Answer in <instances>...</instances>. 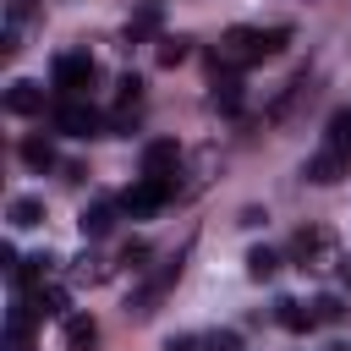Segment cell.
Here are the masks:
<instances>
[{
	"label": "cell",
	"instance_id": "obj_14",
	"mask_svg": "<svg viewBox=\"0 0 351 351\" xmlns=\"http://www.w3.org/2000/svg\"><path fill=\"white\" fill-rule=\"evenodd\" d=\"M99 346V318L93 313H71L66 318V351H93Z\"/></svg>",
	"mask_w": 351,
	"mask_h": 351
},
{
	"label": "cell",
	"instance_id": "obj_5",
	"mask_svg": "<svg viewBox=\"0 0 351 351\" xmlns=\"http://www.w3.org/2000/svg\"><path fill=\"white\" fill-rule=\"evenodd\" d=\"M176 197V186L170 181H154V176H137L126 192H121V208L132 214V219H148V214H159L165 203Z\"/></svg>",
	"mask_w": 351,
	"mask_h": 351
},
{
	"label": "cell",
	"instance_id": "obj_26",
	"mask_svg": "<svg viewBox=\"0 0 351 351\" xmlns=\"http://www.w3.org/2000/svg\"><path fill=\"white\" fill-rule=\"evenodd\" d=\"M291 44V27H263V55H280Z\"/></svg>",
	"mask_w": 351,
	"mask_h": 351
},
{
	"label": "cell",
	"instance_id": "obj_10",
	"mask_svg": "<svg viewBox=\"0 0 351 351\" xmlns=\"http://www.w3.org/2000/svg\"><path fill=\"white\" fill-rule=\"evenodd\" d=\"M208 104H214L219 115H236V110H241V71H225V66H214V82H208Z\"/></svg>",
	"mask_w": 351,
	"mask_h": 351
},
{
	"label": "cell",
	"instance_id": "obj_18",
	"mask_svg": "<svg viewBox=\"0 0 351 351\" xmlns=\"http://www.w3.org/2000/svg\"><path fill=\"white\" fill-rule=\"evenodd\" d=\"M247 274H252L258 285H269V280L280 274V252H274V247H252V252H247Z\"/></svg>",
	"mask_w": 351,
	"mask_h": 351
},
{
	"label": "cell",
	"instance_id": "obj_27",
	"mask_svg": "<svg viewBox=\"0 0 351 351\" xmlns=\"http://www.w3.org/2000/svg\"><path fill=\"white\" fill-rule=\"evenodd\" d=\"M165 351H203V335H170Z\"/></svg>",
	"mask_w": 351,
	"mask_h": 351
},
{
	"label": "cell",
	"instance_id": "obj_23",
	"mask_svg": "<svg viewBox=\"0 0 351 351\" xmlns=\"http://www.w3.org/2000/svg\"><path fill=\"white\" fill-rule=\"evenodd\" d=\"M115 99H121V104H143V77H137V71H126V77L115 82Z\"/></svg>",
	"mask_w": 351,
	"mask_h": 351
},
{
	"label": "cell",
	"instance_id": "obj_17",
	"mask_svg": "<svg viewBox=\"0 0 351 351\" xmlns=\"http://www.w3.org/2000/svg\"><path fill=\"white\" fill-rule=\"evenodd\" d=\"M5 219H11L16 230H33V225H44V203H38V197H11Z\"/></svg>",
	"mask_w": 351,
	"mask_h": 351
},
{
	"label": "cell",
	"instance_id": "obj_25",
	"mask_svg": "<svg viewBox=\"0 0 351 351\" xmlns=\"http://www.w3.org/2000/svg\"><path fill=\"white\" fill-rule=\"evenodd\" d=\"M33 11H38L33 0H5V27H22V22L33 16Z\"/></svg>",
	"mask_w": 351,
	"mask_h": 351
},
{
	"label": "cell",
	"instance_id": "obj_15",
	"mask_svg": "<svg viewBox=\"0 0 351 351\" xmlns=\"http://www.w3.org/2000/svg\"><path fill=\"white\" fill-rule=\"evenodd\" d=\"M22 165H27V170H49V165H55V143H49L44 132L22 137Z\"/></svg>",
	"mask_w": 351,
	"mask_h": 351
},
{
	"label": "cell",
	"instance_id": "obj_7",
	"mask_svg": "<svg viewBox=\"0 0 351 351\" xmlns=\"http://www.w3.org/2000/svg\"><path fill=\"white\" fill-rule=\"evenodd\" d=\"M181 165H186V154H181L176 137H154V143H143V176L170 181V176H181ZM170 186H176V181H170Z\"/></svg>",
	"mask_w": 351,
	"mask_h": 351
},
{
	"label": "cell",
	"instance_id": "obj_21",
	"mask_svg": "<svg viewBox=\"0 0 351 351\" xmlns=\"http://www.w3.org/2000/svg\"><path fill=\"white\" fill-rule=\"evenodd\" d=\"M154 55H159V66H181V60L192 55V38H159Z\"/></svg>",
	"mask_w": 351,
	"mask_h": 351
},
{
	"label": "cell",
	"instance_id": "obj_29",
	"mask_svg": "<svg viewBox=\"0 0 351 351\" xmlns=\"http://www.w3.org/2000/svg\"><path fill=\"white\" fill-rule=\"evenodd\" d=\"M302 5H318V0H302Z\"/></svg>",
	"mask_w": 351,
	"mask_h": 351
},
{
	"label": "cell",
	"instance_id": "obj_8",
	"mask_svg": "<svg viewBox=\"0 0 351 351\" xmlns=\"http://www.w3.org/2000/svg\"><path fill=\"white\" fill-rule=\"evenodd\" d=\"M126 208H121V197H93L82 214H77V230L88 236V241H104L110 230H115V219H121Z\"/></svg>",
	"mask_w": 351,
	"mask_h": 351
},
{
	"label": "cell",
	"instance_id": "obj_11",
	"mask_svg": "<svg viewBox=\"0 0 351 351\" xmlns=\"http://www.w3.org/2000/svg\"><path fill=\"white\" fill-rule=\"evenodd\" d=\"M27 307H33V318H38V324H44V318H71V291L49 280V285H38V291L27 296Z\"/></svg>",
	"mask_w": 351,
	"mask_h": 351
},
{
	"label": "cell",
	"instance_id": "obj_16",
	"mask_svg": "<svg viewBox=\"0 0 351 351\" xmlns=\"http://www.w3.org/2000/svg\"><path fill=\"white\" fill-rule=\"evenodd\" d=\"M324 143L340 148V154H351V104H340V110L324 121Z\"/></svg>",
	"mask_w": 351,
	"mask_h": 351
},
{
	"label": "cell",
	"instance_id": "obj_9",
	"mask_svg": "<svg viewBox=\"0 0 351 351\" xmlns=\"http://www.w3.org/2000/svg\"><path fill=\"white\" fill-rule=\"evenodd\" d=\"M351 176V154H340V148H318L313 159H307V181H318V186H335V181H346Z\"/></svg>",
	"mask_w": 351,
	"mask_h": 351
},
{
	"label": "cell",
	"instance_id": "obj_1",
	"mask_svg": "<svg viewBox=\"0 0 351 351\" xmlns=\"http://www.w3.org/2000/svg\"><path fill=\"white\" fill-rule=\"evenodd\" d=\"M291 263L307 269V274H329V269L346 263V258H340V247H335V230H324V225H302V230L291 236Z\"/></svg>",
	"mask_w": 351,
	"mask_h": 351
},
{
	"label": "cell",
	"instance_id": "obj_13",
	"mask_svg": "<svg viewBox=\"0 0 351 351\" xmlns=\"http://www.w3.org/2000/svg\"><path fill=\"white\" fill-rule=\"evenodd\" d=\"M274 318H280V329H291V335H307L318 318H313V307L307 302H296V296H280L274 302Z\"/></svg>",
	"mask_w": 351,
	"mask_h": 351
},
{
	"label": "cell",
	"instance_id": "obj_28",
	"mask_svg": "<svg viewBox=\"0 0 351 351\" xmlns=\"http://www.w3.org/2000/svg\"><path fill=\"white\" fill-rule=\"evenodd\" d=\"M340 280H346V285H351V263H340Z\"/></svg>",
	"mask_w": 351,
	"mask_h": 351
},
{
	"label": "cell",
	"instance_id": "obj_22",
	"mask_svg": "<svg viewBox=\"0 0 351 351\" xmlns=\"http://www.w3.org/2000/svg\"><path fill=\"white\" fill-rule=\"evenodd\" d=\"M154 27H159V11H154V5H148V11H137V16H132V22H126V44H137V38H148V33H154Z\"/></svg>",
	"mask_w": 351,
	"mask_h": 351
},
{
	"label": "cell",
	"instance_id": "obj_12",
	"mask_svg": "<svg viewBox=\"0 0 351 351\" xmlns=\"http://www.w3.org/2000/svg\"><path fill=\"white\" fill-rule=\"evenodd\" d=\"M5 110H11V115H44V88L27 82V77H16V82L5 88Z\"/></svg>",
	"mask_w": 351,
	"mask_h": 351
},
{
	"label": "cell",
	"instance_id": "obj_2",
	"mask_svg": "<svg viewBox=\"0 0 351 351\" xmlns=\"http://www.w3.org/2000/svg\"><path fill=\"white\" fill-rule=\"evenodd\" d=\"M258 60H269V55H263V27H225V33H219V44H214V66H225V71H247V66H258Z\"/></svg>",
	"mask_w": 351,
	"mask_h": 351
},
{
	"label": "cell",
	"instance_id": "obj_30",
	"mask_svg": "<svg viewBox=\"0 0 351 351\" xmlns=\"http://www.w3.org/2000/svg\"><path fill=\"white\" fill-rule=\"evenodd\" d=\"M329 351H335V346H329Z\"/></svg>",
	"mask_w": 351,
	"mask_h": 351
},
{
	"label": "cell",
	"instance_id": "obj_4",
	"mask_svg": "<svg viewBox=\"0 0 351 351\" xmlns=\"http://www.w3.org/2000/svg\"><path fill=\"white\" fill-rule=\"evenodd\" d=\"M55 132L60 137H110V115H99L88 99H55Z\"/></svg>",
	"mask_w": 351,
	"mask_h": 351
},
{
	"label": "cell",
	"instance_id": "obj_20",
	"mask_svg": "<svg viewBox=\"0 0 351 351\" xmlns=\"http://www.w3.org/2000/svg\"><path fill=\"white\" fill-rule=\"evenodd\" d=\"M313 318H318V324H346L351 307H346L340 296H318V302H313Z\"/></svg>",
	"mask_w": 351,
	"mask_h": 351
},
{
	"label": "cell",
	"instance_id": "obj_6",
	"mask_svg": "<svg viewBox=\"0 0 351 351\" xmlns=\"http://www.w3.org/2000/svg\"><path fill=\"white\" fill-rule=\"evenodd\" d=\"M176 274H181V252H176V258H165V263H159V269H154V274L143 280V291H137V296L126 302V313H132V318H148V313H154V307L165 302V291L176 285Z\"/></svg>",
	"mask_w": 351,
	"mask_h": 351
},
{
	"label": "cell",
	"instance_id": "obj_19",
	"mask_svg": "<svg viewBox=\"0 0 351 351\" xmlns=\"http://www.w3.org/2000/svg\"><path fill=\"white\" fill-rule=\"evenodd\" d=\"M71 280H77V285H99V280H110V258H99V252H82V258L71 263Z\"/></svg>",
	"mask_w": 351,
	"mask_h": 351
},
{
	"label": "cell",
	"instance_id": "obj_24",
	"mask_svg": "<svg viewBox=\"0 0 351 351\" xmlns=\"http://www.w3.org/2000/svg\"><path fill=\"white\" fill-rule=\"evenodd\" d=\"M203 351H241V335H230V329H214V335H203Z\"/></svg>",
	"mask_w": 351,
	"mask_h": 351
},
{
	"label": "cell",
	"instance_id": "obj_3",
	"mask_svg": "<svg viewBox=\"0 0 351 351\" xmlns=\"http://www.w3.org/2000/svg\"><path fill=\"white\" fill-rule=\"evenodd\" d=\"M93 77H99V66H93L88 49H60L55 66H49V82H55L60 99H82V93L93 88Z\"/></svg>",
	"mask_w": 351,
	"mask_h": 351
}]
</instances>
